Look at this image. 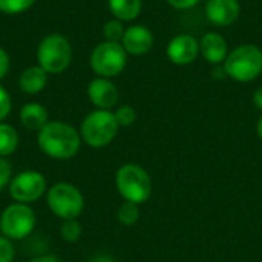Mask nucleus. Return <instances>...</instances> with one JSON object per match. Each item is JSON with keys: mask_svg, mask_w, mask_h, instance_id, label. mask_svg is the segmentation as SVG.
I'll use <instances>...</instances> for the list:
<instances>
[{"mask_svg": "<svg viewBox=\"0 0 262 262\" xmlns=\"http://www.w3.org/2000/svg\"><path fill=\"white\" fill-rule=\"evenodd\" d=\"M200 54V41L189 34L173 37L167 45V57L173 64L186 66L196 60Z\"/></svg>", "mask_w": 262, "mask_h": 262, "instance_id": "9d476101", "label": "nucleus"}, {"mask_svg": "<svg viewBox=\"0 0 262 262\" xmlns=\"http://www.w3.org/2000/svg\"><path fill=\"white\" fill-rule=\"evenodd\" d=\"M48 83V72L37 66H29L26 68L18 78V88L21 92L28 94V95H35L38 92H41L45 89Z\"/></svg>", "mask_w": 262, "mask_h": 262, "instance_id": "2eb2a0df", "label": "nucleus"}, {"mask_svg": "<svg viewBox=\"0 0 262 262\" xmlns=\"http://www.w3.org/2000/svg\"><path fill=\"white\" fill-rule=\"evenodd\" d=\"M115 186L124 201L135 204L146 203L152 195V180L146 169L138 164H123L115 173Z\"/></svg>", "mask_w": 262, "mask_h": 262, "instance_id": "7ed1b4c3", "label": "nucleus"}, {"mask_svg": "<svg viewBox=\"0 0 262 262\" xmlns=\"http://www.w3.org/2000/svg\"><path fill=\"white\" fill-rule=\"evenodd\" d=\"M18 147V132L14 126L0 123V158H8Z\"/></svg>", "mask_w": 262, "mask_h": 262, "instance_id": "a211bd4d", "label": "nucleus"}, {"mask_svg": "<svg viewBox=\"0 0 262 262\" xmlns=\"http://www.w3.org/2000/svg\"><path fill=\"white\" fill-rule=\"evenodd\" d=\"M12 180V166L6 158H0V192L9 186Z\"/></svg>", "mask_w": 262, "mask_h": 262, "instance_id": "393cba45", "label": "nucleus"}, {"mask_svg": "<svg viewBox=\"0 0 262 262\" xmlns=\"http://www.w3.org/2000/svg\"><path fill=\"white\" fill-rule=\"evenodd\" d=\"M49 121L48 109L40 103H26L20 109V123L28 130H40Z\"/></svg>", "mask_w": 262, "mask_h": 262, "instance_id": "dca6fc26", "label": "nucleus"}, {"mask_svg": "<svg viewBox=\"0 0 262 262\" xmlns=\"http://www.w3.org/2000/svg\"><path fill=\"white\" fill-rule=\"evenodd\" d=\"M253 103H255V106L259 111H262V86L255 91V94H253Z\"/></svg>", "mask_w": 262, "mask_h": 262, "instance_id": "c756f323", "label": "nucleus"}, {"mask_svg": "<svg viewBox=\"0 0 262 262\" xmlns=\"http://www.w3.org/2000/svg\"><path fill=\"white\" fill-rule=\"evenodd\" d=\"M38 66L48 74H60L68 69L72 60V48L69 40L61 34L46 35L37 48Z\"/></svg>", "mask_w": 262, "mask_h": 262, "instance_id": "423d86ee", "label": "nucleus"}, {"mask_svg": "<svg viewBox=\"0 0 262 262\" xmlns=\"http://www.w3.org/2000/svg\"><path fill=\"white\" fill-rule=\"evenodd\" d=\"M124 26L120 20L114 18L104 23L103 26V35L106 41H114V43H121V38L124 35Z\"/></svg>", "mask_w": 262, "mask_h": 262, "instance_id": "4be33fe9", "label": "nucleus"}, {"mask_svg": "<svg viewBox=\"0 0 262 262\" xmlns=\"http://www.w3.org/2000/svg\"><path fill=\"white\" fill-rule=\"evenodd\" d=\"M15 256V250L12 246V241L0 236V262H12Z\"/></svg>", "mask_w": 262, "mask_h": 262, "instance_id": "b1692460", "label": "nucleus"}, {"mask_svg": "<svg viewBox=\"0 0 262 262\" xmlns=\"http://www.w3.org/2000/svg\"><path fill=\"white\" fill-rule=\"evenodd\" d=\"M118 123L114 112L95 109L84 117L80 126L81 140L94 149L106 147L118 134Z\"/></svg>", "mask_w": 262, "mask_h": 262, "instance_id": "20e7f679", "label": "nucleus"}, {"mask_svg": "<svg viewBox=\"0 0 262 262\" xmlns=\"http://www.w3.org/2000/svg\"><path fill=\"white\" fill-rule=\"evenodd\" d=\"M29 262H63L60 258H57L55 255H41V256H37L34 258L32 261Z\"/></svg>", "mask_w": 262, "mask_h": 262, "instance_id": "c85d7f7f", "label": "nucleus"}, {"mask_svg": "<svg viewBox=\"0 0 262 262\" xmlns=\"http://www.w3.org/2000/svg\"><path fill=\"white\" fill-rule=\"evenodd\" d=\"M114 115H115V120H117L118 126H121V127L132 126L135 123V120H137V111L132 106H127V104L118 107L114 112Z\"/></svg>", "mask_w": 262, "mask_h": 262, "instance_id": "5701e85b", "label": "nucleus"}, {"mask_svg": "<svg viewBox=\"0 0 262 262\" xmlns=\"http://www.w3.org/2000/svg\"><path fill=\"white\" fill-rule=\"evenodd\" d=\"M37 216L29 204L12 203L0 215V232L11 241L28 238L35 229Z\"/></svg>", "mask_w": 262, "mask_h": 262, "instance_id": "0eeeda50", "label": "nucleus"}, {"mask_svg": "<svg viewBox=\"0 0 262 262\" xmlns=\"http://www.w3.org/2000/svg\"><path fill=\"white\" fill-rule=\"evenodd\" d=\"M46 178L37 170H23L12 177L8 189L15 203L32 204L46 193Z\"/></svg>", "mask_w": 262, "mask_h": 262, "instance_id": "1a4fd4ad", "label": "nucleus"}, {"mask_svg": "<svg viewBox=\"0 0 262 262\" xmlns=\"http://www.w3.org/2000/svg\"><path fill=\"white\" fill-rule=\"evenodd\" d=\"M224 71L232 80L249 83L258 78L262 72V51L256 45L244 43L229 52L224 60Z\"/></svg>", "mask_w": 262, "mask_h": 262, "instance_id": "f03ea898", "label": "nucleus"}, {"mask_svg": "<svg viewBox=\"0 0 262 262\" xmlns=\"http://www.w3.org/2000/svg\"><path fill=\"white\" fill-rule=\"evenodd\" d=\"M8 71H9V55L3 48H0V80L8 74Z\"/></svg>", "mask_w": 262, "mask_h": 262, "instance_id": "cd10ccee", "label": "nucleus"}, {"mask_svg": "<svg viewBox=\"0 0 262 262\" xmlns=\"http://www.w3.org/2000/svg\"><path fill=\"white\" fill-rule=\"evenodd\" d=\"M112 15L120 21L135 20L143 8L141 0H107Z\"/></svg>", "mask_w": 262, "mask_h": 262, "instance_id": "f3484780", "label": "nucleus"}, {"mask_svg": "<svg viewBox=\"0 0 262 262\" xmlns=\"http://www.w3.org/2000/svg\"><path fill=\"white\" fill-rule=\"evenodd\" d=\"M167 3L175 9H190L200 3V0H167Z\"/></svg>", "mask_w": 262, "mask_h": 262, "instance_id": "bb28decb", "label": "nucleus"}, {"mask_svg": "<svg viewBox=\"0 0 262 262\" xmlns=\"http://www.w3.org/2000/svg\"><path fill=\"white\" fill-rule=\"evenodd\" d=\"M35 0H0V12L15 15L32 8Z\"/></svg>", "mask_w": 262, "mask_h": 262, "instance_id": "412c9836", "label": "nucleus"}, {"mask_svg": "<svg viewBox=\"0 0 262 262\" xmlns=\"http://www.w3.org/2000/svg\"><path fill=\"white\" fill-rule=\"evenodd\" d=\"M127 63V52L121 43L103 41L97 45L91 54L92 71L103 78H112L120 75Z\"/></svg>", "mask_w": 262, "mask_h": 262, "instance_id": "6e6552de", "label": "nucleus"}, {"mask_svg": "<svg viewBox=\"0 0 262 262\" xmlns=\"http://www.w3.org/2000/svg\"><path fill=\"white\" fill-rule=\"evenodd\" d=\"M241 12L238 0H209L206 3V17L215 26L233 25Z\"/></svg>", "mask_w": 262, "mask_h": 262, "instance_id": "f8f14e48", "label": "nucleus"}, {"mask_svg": "<svg viewBox=\"0 0 262 262\" xmlns=\"http://www.w3.org/2000/svg\"><path fill=\"white\" fill-rule=\"evenodd\" d=\"M121 45L127 54L143 55L152 49L154 34L149 28H146L143 25H134L124 31V35L121 38Z\"/></svg>", "mask_w": 262, "mask_h": 262, "instance_id": "ddd939ff", "label": "nucleus"}, {"mask_svg": "<svg viewBox=\"0 0 262 262\" xmlns=\"http://www.w3.org/2000/svg\"><path fill=\"white\" fill-rule=\"evenodd\" d=\"M81 233H83V229L77 220H64L63 224L60 226V235H61L63 241H66L69 244L77 243L81 238Z\"/></svg>", "mask_w": 262, "mask_h": 262, "instance_id": "aec40b11", "label": "nucleus"}, {"mask_svg": "<svg viewBox=\"0 0 262 262\" xmlns=\"http://www.w3.org/2000/svg\"><path fill=\"white\" fill-rule=\"evenodd\" d=\"M117 218L126 227H130V226L137 224V221L140 220V207H138V204L130 203V201H124L118 209Z\"/></svg>", "mask_w": 262, "mask_h": 262, "instance_id": "6ab92c4d", "label": "nucleus"}, {"mask_svg": "<svg viewBox=\"0 0 262 262\" xmlns=\"http://www.w3.org/2000/svg\"><path fill=\"white\" fill-rule=\"evenodd\" d=\"M200 52L206 58V61L212 64L224 63L229 55V46L226 38L218 32H207L203 35L200 41Z\"/></svg>", "mask_w": 262, "mask_h": 262, "instance_id": "4468645a", "label": "nucleus"}, {"mask_svg": "<svg viewBox=\"0 0 262 262\" xmlns=\"http://www.w3.org/2000/svg\"><path fill=\"white\" fill-rule=\"evenodd\" d=\"M80 132L64 121H48L37 135L40 150L54 160H71L81 147Z\"/></svg>", "mask_w": 262, "mask_h": 262, "instance_id": "f257e3e1", "label": "nucleus"}, {"mask_svg": "<svg viewBox=\"0 0 262 262\" xmlns=\"http://www.w3.org/2000/svg\"><path fill=\"white\" fill-rule=\"evenodd\" d=\"M89 262H115V259L109 255H95L89 259Z\"/></svg>", "mask_w": 262, "mask_h": 262, "instance_id": "7c9ffc66", "label": "nucleus"}, {"mask_svg": "<svg viewBox=\"0 0 262 262\" xmlns=\"http://www.w3.org/2000/svg\"><path fill=\"white\" fill-rule=\"evenodd\" d=\"M11 107H12L11 97L8 91L3 86H0V123L8 118V115L11 114Z\"/></svg>", "mask_w": 262, "mask_h": 262, "instance_id": "a878e982", "label": "nucleus"}, {"mask_svg": "<svg viewBox=\"0 0 262 262\" xmlns=\"http://www.w3.org/2000/svg\"><path fill=\"white\" fill-rule=\"evenodd\" d=\"M256 132H258V137L262 140V115L258 120V124H256Z\"/></svg>", "mask_w": 262, "mask_h": 262, "instance_id": "2f4dec72", "label": "nucleus"}, {"mask_svg": "<svg viewBox=\"0 0 262 262\" xmlns=\"http://www.w3.org/2000/svg\"><path fill=\"white\" fill-rule=\"evenodd\" d=\"M88 95L91 103L103 111H111L118 103V89L109 78H94L88 86Z\"/></svg>", "mask_w": 262, "mask_h": 262, "instance_id": "9b49d317", "label": "nucleus"}, {"mask_svg": "<svg viewBox=\"0 0 262 262\" xmlns=\"http://www.w3.org/2000/svg\"><path fill=\"white\" fill-rule=\"evenodd\" d=\"M46 204L60 220H77L84 210V196L78 187L69 183H57L46 193Z\"/></svg>", "mask_w": 262, "mask_h": 262, "instance_id": "39448f33", "label": "nucleus"}]
</instances>
